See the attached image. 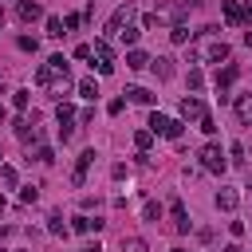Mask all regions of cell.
Masks as SVG:
<instances>
[{"label": "cell", "instance_id": "4dcf8cb0", "mask_svg": "<svg viewBox=\"0 0 252 252\" xmlns=\"http://www.w3.org/2000/svg\"><path fill=\"white\" fill-rule=\"evenodd\" d=\"M197 126H201V130H205V134H213V130H217V118H213V114H209V110H205V114H201V122H197Z\"/></svg>", "mask_w": 252, "mask_h": 252}, {"label": "cell", "instance_id": "7bdbcfd3", "mask_svg": "<svg viewBox=\"0 0 252 252\" xmlns=\"http://www.w3.org/2000/svg\"><path fill=\"white\" fill-rule=\"evenodd\" d=\"M4 209H8V201H4V193H0V213H4Z\"/></svg>", "mask_w": 252, "mask_h": 252}, {"label": "cell", "instance_id": "6da1fadb", "mask_svg": "<svg viewBox=\"0 0 252 252\" xmlns=\"http://www.w3.org/2000/svg\"><path fill=\"white\" fill-rule=\"evenodd\" d=\"M35 83H39V87H47V94H51L55 102H63V94L71 91V71H67V59H63V55H51V59L35 71Z\"/></svg>", "mask_w": 252, "mask_h": 252}, {"label": "cell", "instance_id": "7402d4cb", "mask_svg": "<svg viewBox=\"0 0 252 252\" xmlns=\"http://www.w3.org/2000/svg\"><path fill=\"white\" fill-rule=\"evenodd\" d=\"M118 252H150V244H146L142 236H122V244H118Z\"/></svg>", "mask_w": 252, "mask_h": 252}, {"label": "cell", "instance_id": "1f68e13d", "mask_svg": "<svg viewBox=\"0 0 252 252\" xmlns=\"http://www.w3.org/2000/svg\"><path fill=\"white\" fill-rule=\"evenodd\" d=\"M205 87V75L201 71H189V91H201Z\"/></svg>", "mask_w": 252, "mask_h": 252}, {"label": "cell", "instance_id": "d590c367", "mask_svg": "<svg viewBox=\"0 0 252 252\" xmlns=\"http://www.w3.org/2000/svg\"><path fill=\"white\" fill-rule=\"evenodd\" d=\"M16 43H20V47H24V51H35V47H39V43H35V39H32V35H20V39H16Z\"/></svg>", "mask_w": 252, "mask_h": 252}, {"label": "cell", "instance_id": "f6af8a7d", "mask_svg": "<svg viewBox=\"0 0 252 252\" xmlns=\"http://www.w3.org/2000/svg\"><path fill=\"white\" fill-rule=\"evenodd\" d=\"M244 43H252V32H244Z\"/></svg>", "mask_w": 252, "mask_h": 252}, {"label": "cell", "instance_id": "2e32d148", "mask_svg": "<svg viewBox=\"0 0 252 252\" xmlns=\"http://www.w3.org/2000/svg\"><path fill=\"white\" fill-rule=\"evenodd\" d=\"M236 118L240 126H252V94H236Z\"/></svg>", "mask_w": 252, "mask_h": 252}, {"label": "cell", "instance_id": "8d00e7d4", "mask_svg": "<svg viewBox=\"0 0 252 252\" xmlns=\"http://www.w3.org/2000/svg\"><path fill=\"white\" fill-rule=\"evenodd\" d=\"M79 20H83V16H75V12H71V16H63V32H67V28H79Z\"/></svg>", "mask_w": 252, "mask_h": 252}, {"label": "cell", "instance_id": "d4e9b609", "mask_svg": "<svg viewBox=\"0 0 252 252\" xmlns=\"http://www.w3.org/2000/svg\"><path fill=\"white\" fill-rule=\"evenodd\" d=\"M134 146H138V154H146V150L154 146V134H150V130H138V134H134Z\"/></svg>", "mask_w": 252, "mask_h": 252}, {"label": "cell", "instance_id": "9c48e42d", "mask_svg": "<svg viewBox=\"0 0 252 252\" xmlns=\"http://www.w3.org/2000/svg\"><path fill=\"white\" fill-rule=\"evenodd\" d=\"M91 165H94V150H83V154L75 158V169H71V185H75V189L87 181V169H91Z\"/></svg>", "mask_w": 252, "mask_h": 252}, {"label": "cell", "instance_id": "b9f144b4", "mask_svg": "<svg viewBox=\"0 0 252 252\" xmlns=\"http://www.w3.org/2000/svg\"><path fill=\"white\" fill-rule=\"evenodd\" d=\"M224 252H244V248H240V244H228V248H224Z\"/></svg>", "mask_w": 252, "mask_h": 252}, {"label": "cell", "instance_id": "cb8c5ba5", "mask_svg": "<svg viewBox=\"0 0 252 252\" xmlns=\"http://www.w3.org/2000/svg\"><path fill=\"white\" fill-rule=\"evenodd\" d=\"M47 232H51V236H67V224H63V217H59V213H51V217H47Z\"/></svg>", "mask_w": 252, "mask_h": 252}, {"label": "cell", "instance_id": "9a60e30c", "mask_svg": "<svg viewBox=\"0 0 252 252\" xmlns=\"http://www.w3.org/2000/svg\"><path fill=\"white\" fill-rule=\"evenodd\" d=\"M16 138H20V142H35V138H39V126L28 122V118H16Z\"/></svg>", "mask_w": 252, "mask_h": 252}, {"label": "cell", "instance_id": "ffe728a7", "mask_svg": "<svg viewBox=\"0 0 252 252\" xmlns=\"http://www.w3.org/2000/svg\"><path fill=\"white\" fill-rule=\"evenodd\" d=\"M126 67H130V71H142V67H150V55L138 51V47H130V51H126Z\"/></svg>", "mask_w": 252, "mask_h": 252}, {"label": "cell", "instance_id": "d6986e66", "mask_svg": "<svg viewBox=\"0 0 252 252\" xmlns=\"http://www.w3.org/2000/svg\"><path fill=\"white\" fill-rule=\"evenodd\" d=\"M75 91H79V94H83L87 102H94V98H98V83H94V75H87V79H79V83H75Z\"/></svg>", "mask_w": 252, "mask_h": 252}, {"label": "cell", "instance_id": "ac0fdd59", "mask_svg": "<svg viewBox=\"0 0 252 252\" xmlns=\"http://www.w3.org/2000/svg\"><path fill=\"white\" fill-rule=\"evenodd\" d=\"M150 67H154V75H158V79H173V59H169V55L150 59Z\"/></svg>", "mask_w": 252, "mask_h": 252}, {"label": "cell", "instance_id": "4316f807", "mask_svg": "<svg viewBox=\"0 0 252 252\" xmlns=\"http://www.w3.org/2000/svg\"><path fill=\"white\" fill-rule=\"evenodd\" d=\"M28 102H32V91H12V106L16 110H28Z\"/></svg>", "mask_w": 252, "mask_h": 252}, {"label": "cell", "instance_id": "836d02e7", "mask_svg": "<svg viewBox=\"0 0 252 252\" xmlns=\"http://www.w3.org/2000/svg\"><path fill=\"white\" fill-rule=\"evenodd\" d=\"M0 181H4V185H16V169H12V165H0Z\"/></svg>", "mask_w": 252, "mask_h": 252}, {"label": "cell", "instance_id": "277c9868", "mask_svg": "<svg viewBox=\"0 0 252 252\" xmlns=\"http://www.w3.org/2000/svg\"><path fill=\"white\" fill-rule=\"evenodd\" d=\"M91 59H94L91 67H94L98 75H114V51H110L106 39H94V43H91Z\"/></svg>", "mask_w": 252, "mask_h": 252}, {"label": "cell", "instance_id": "ba28073f", "mask_svg": "<svg viewBox=\"0 0 252 252\" xmlns=\"http://www.w3.org/2000/svg\"><path fill=\"white\" fill-rule=\"evenodd\" d=\"M55 118H59V138L67 142V138L75 134V106H71V102H59V106H55Z\"/></svg>", "mask_w": 252, "mask_h": 252}, {"label": "cell", "instance_id": "bcb514c9", "mask_svg": "<svg viewBox=\"0 0 252 252\" xmlns=\"http://www.w3.org/2000/svg\"><path fill=\"white\" fill-rule=\"evenodd\" d=\"M0 28H4V12H0Z\"/></svg>", "mask_w": 252, "mask_h": 252}, {"label": "cell", "instance_id": "f35d334b", "mask_svg": "<svg viewBox=\"0 0 252 252\" xmlns=\"http://www.w3.org/2000/svg\"><path fill=\"white\" fill-rule=\"evenodd\" d=\"M122 106H126V98H110V106H106V110H110V114H122Z\"/></svg>", "mask_w": 252, "mask_h": 252}, {"label": "cell", "instance_id": "5bb4252c", "mask_svg": "<svg viewBox=\"0 0 252 252\" xmlns=\"http://www.w3.org/2000/svg\"><path fill=\"white\" fill-rule=\"evenodd\" d=\"M169 217H173V228L177 232H189V213H185L181 201H169Z\"/></svg>", "mask_w": 252, "mask_h": 252}, {"label": "cell", "instance_id": "8992f818", "mask_svg": "<svg viewBox=\"0 0 252 252\" xmlns=\"http://www.w3.org/2000/svg\"><path fill=\"white\" fill-rule=\"evenodd\" d=\"M130 24H134V4H122V8H118L110 20H106V35L114 39V35H118L122 28H130Z\"/></svg>", "mask_w": 252, "mask_h": 252}, {"label": "cell", "instance_id": "e0dca14e", "mask_svg": "<svg viewBox=\"0 0 252 252\" xmlns=\"http://www.w3.org/2000/svg\"><path fill=\"white\" fill-rule=\"evenodd\" d=\"M39 16H43V8H39L35 0H20V20H24V24H35Z\"/></svg>", "mask_w": 252, "mask_h": 252}, {"label": "cell", "instance_id": "52a82bcc", "mask_svg": "<svg viewBox=\"0 0 252 252\" xmlns=\"http://www.w3.org/2000/svg\"><path fill=\"white\" fill-rule=\"evenodd\" d=\"M236 75H240V71H236L232 63H224V67H217V75H213V87H217V98H220V102H224V94H228V87L236 83Z\"/></svg>", "mask_w": 252, "mask_h": 252}, {"label": "cell", "instance_id": "ab89813d", "mask_svg": "<svg viewBox=\"0 0 252 252\" xmlns=\"http://www.w3.org/2000/svg\"><path fill=\"white\" fill-rule=\"evenodd\" d=\"M228 232H232V236L240 240V236H244V220H232V224H228Z\"/></svg>", "mask_w": 252, "mask_h": 252}, {"label": "cell", "instance_id": "681fc988", "mask_svg": "<svg viewBox=\"0 0 252 252\" xmlns=\"http://www.w3.org/2000/svg\"><path fill=\"white\" fill-rule=\"evenodd\" d=\"M173 252H185V248H173Z\"/></svg>", "mask_w": 252, "mask_h": 252}, {"label": "cell", "instance_id": "f546056e", "mask_svg": "<svg viewBox=\"0 0 252 252\" xmlns=\"http://www.w3.org/2000/svg\"><path fill=\"white\" fill-rule=\"evenodd\" d=\"M35 197H39V185H24V189H20V201H24V205H32Z\"/></svg>", "mask_w": 252, "mask_h": 252}, {"label": "cell", "instance_id": "74e56055", "mask_svg": "<svg viewBox=\"0 0 252 252\" xmlns=\"http://www.w3.org/2000/svg\"><path fill=\"white\" fill-rule=\"evenodd\" d=\"M75 59H91V43H79L75 47Z\"/></svg>", "mask_w": 252, "mask_h": 252}, {"label": "cell", "instance_id": "d6a6232c", "mask_svg": "<svg viewBox=\"0 0 252 252\" xmlns=\"http://www.w3.org/2000/svg\"><path fill=\"white\" fill-rule=\"evenodd\" d=\"M35 158H39L43 165H51V161H55V154H51V146H39V150H35Z\"/></svg>", "mask_w": 252, "mask_h": 252}, {"label": "cell", "instance_id": "5b68a950", "mask_svg": "<svg viewBox=\"0 0 252 252\" xmlns=\"http://www.w3.org/2000/svg\"><path fill=\"white\" fill-rule=\"evenodd\" d=\"M197 158H201V165H205L209 173H224V169H228V158H224V150H220L217 142H205Z\"/></svg>", "mask_w": 252, "mask_h": 252}, {"label": "cell", "instance_id": "8fae6325", "mask_svg": "<svg viewBox=\"0 0 252 252\" xmlns=\"http://www.w3.org/2000/svg\"><path fill=\"white\" fill-rule=\"evenodd\" d=\"M213 205H217L220 213H232V209L240 205V193H236L232 185H220V189H217V197H213Z\"/></svg>", "mask_w": 252, "mask_h": 252}, {"label": "cell", "instance_id": "44dd1931", "mask_svg": "<svg viewBox=\"0 0 252 252\" xmlns=\"http://www.w3.org/2000/svg\"><path fill=\"white\" fill-rule=\"evenodd\" d=\"M126 98L142 102V106H154V91H146V87H126Z\"/></svg>", "mask_w": 252, "mask_h": 252}, {"label": "cell", "instance_id": "f1b7e54d", "mask_svg": "<svg viewBox=\"0 0 252 252\" xmlns=\"http://www.w3.org/2000/svg\"><path fill=\"white\" fill-rule=\"evenodd\" d=\"M47 35H51V39L63 35V20H59V16H47Z\"/></svg>", "mask_w": 252, "mask_h": 252}, {"label": "cell", "instance_id": "7a4b0ae2", "mask_svg": "<svg viewBox=\"0 0 252 252\" xmlns=\"http://www.w3.org/2000/svg\"><path fill=\"white\" fill-rule=\"evenodd\" d=\"M213 32H217V28H205V32H201L205 43L193 47V59H205V63H217V67H220V63H228V43H224V39H213Z\"/></svg>", "mask_w": 252, "mask_h": 252}, {"label": "cell", "instance_id": "484cf974", "mask_svg": "<svg viewBox=\"0 0 252 252\" xmlns=\"http://www.w3.org/2000/svg\"><path fill=\"white\" fill-rule=\"evenodd\" d=\"M169 39H173V43H189V28H185V24H173V28H169Z\"/></svg>", "mask_w": 252, "mask_h": 252}, {"label": "cell", "instance_id": "7c38bea8", "mask_svg": "<svg viewBox=\"0 0 252 252\" xmlns=\"http://www.w3.org/2000/svg\"><path fill=\"white\" fill-rule=\"evenodd\" d=\"M220 12H224V20H228L232 28H240V24L248 20V16H244V8H240L236 0H220Z\"/></svg>", "mask_w": 252, "mask_h": 252}, {"label": "cell", "instance_id": "7dc6e473", "mask_svg": "<svg viewBox=\"0 0 252 252\" xmlns=\"http://www.w3.org/2000/svg\"><path fill=\"white\" fill-rule=\"evenodd\" d=\"M0 122H4V106H0Z\"/></svg>", "mask_w": 252, "mask_h": 252}, {"label": "cell", "instance_id": "3957f363", "mask_svg": "<svg viewBox=\"0 0 252 252\" xmlns=\"http://www.w3.org/2000/svg\"><path fill=\"white\" fill-rule=\"evenodd\" d=\"M146 130H150V134H161V138H169V142H177L185 126H181V118H169V114H158V110H154Z\"/></svg>", "mask_w": 252, "mask_h": 252}, {"label": "cell", "instance_id": "e575fe53", "mask_svg": "<svg viewBox=\"0 0 252 252\" xmlns=\"http://www.w3.org/2000/svg\"><path fill=\"white\" fill-rule=\"evenodd\" d=\"M228 154H232V161H236V165L244 161V146H240V142H232V146H228Z\"/></svg>", "mask_w": 252, "mask_h": 252}, {"label": "cell", "instance_id": "c3c4849f", "mask_svg": "<svg viewBox=\"0 0 252 252\" xmlns=\"http://www.w3.org/2000/svg\"><path fill=\"white\" fill-rule=\"evenodd\" d=\"M248 189H252V173H248Z\"/></svg>", "mask_w": 252, "mask_h": 252}, {"label": "cell", "instance_id": "30bf717a", "mask_svg": "<svg viewBox=\"0 0 252 252\" xmlns=\"http://www.w3.org/2000/svg\"><path fill=\"white\" fill-rule=\"evenodd\" d=\"M177 114H181V122H185V118H189V122H201V114H205V102H201L197 94H189V98H181Z\"/></svg>", "mask_w": 252, "mask_h": 252}, {"label": "cell", "instance_id": "603a6c76", "mask_svg": "<svg viewBox=\"0 0 252 252\" xmlns=\"http://www.w3.org/2000/svg\"><path fill=\"white\" fill-rule=\"evenodd\" d=\"M138 35H142V32H138V28L130 24V28H122V32L114 35V39H118V43H126V47H134V43H138Z\"/></svg>", "mask_w": 252, "mask_h": 252}, {"label": "cell", "instance_id": "60d3db41", "mask_svg": "<svg viewBox=\"0 0 252 252\" xmlns=\"http://www.w3.org/2000/svg\"><path fill=\"white\" fill-rule=\"evenodd\" d=\"M79 252H102V244H98V240H91V244H83Z\"/></svg>", "mask_w": 252, "mask_h": 252}, {"label": "cell", "instance_id": "83f0119b", "mask_svg": "<svg viewBox=\"0 0 252 252\" xmlns=\"http://www.w3.org/2000/svg\"><path fill=\"white\" fill-rule=\"evenodd\" d=\"M142 217H146V220H161V205H158V201H146V205H142Z\"/></svg>", "mask_w": 252, "mask_h": 252}, {"label": "cell", "instance_id": "4fadbf2b", "mask_svg": "<svg viewBox=\"0 0 252 252\" xmlns=\"http://www.w3.org/2000/svg\"><path fill=\"white\" fill-rule=\"evenodd\" d=\"M71 228L87 236V232H98V228H102V220H98V217H91V213H79V217L71 220Z\"/></svg>", "mask_w": 252, "mask_h": 252}, {"label": "cell", "instance_id": "ee69618b", "mask_svg": "<svg viewBox=\"0 0 252 252\" xmlns=\"http://www.w3.org/2000/svg\"><path fill=\"white\" fill-rule=\"evenodd\" d=\"M244 16H252V0H248V4H244Z\"/></svg>", "mask_w": 252, "mask_h": 252}]
</instances>
